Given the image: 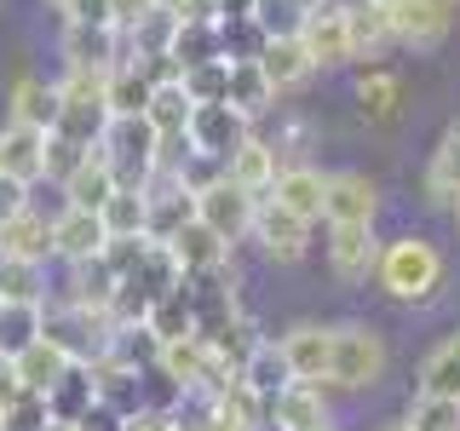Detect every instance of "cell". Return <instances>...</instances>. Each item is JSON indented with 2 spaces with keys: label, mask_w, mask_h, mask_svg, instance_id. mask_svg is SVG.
I'll return each instance as SVG.
<instances>
[{
  "label": "cell",
  "mask_w": 460,
  "mask_h": 431,
  "mask_svg": "<svg viewBox=\"0 0 460 431\" xmlns=\"http://www.w3.org/2000/svg\"><path fill=\"white\" fill-rule=\"evenodd\" d=\"M167 248H172V259H179L184 277H196V270H213V265H225V259H230V242H225L213 224H201V219H184V224L167 236Z\"/></svg>",
  "instance_id": "cell-23"
},
{
  "label": "cell",
  "mask_w": 460,
  "mask_h": 431,
  "mask_svg": "<svg viewBox=\"0 0 460 431\" xmlns=\"http://www.w3.org/2000/svg\"><path fill=\"white\" fill-rule=\"evenodd\" d=\"M0 172L6 179H23L35 190L47 179V127H23V121H6L0 127Z\"/></svg>",
  "instance_id": "cell-17"
},
{
  "label": "cell",
  "mask_w": 460,
  "mask_h": 431,
  "mask_svg": "<svg viewBox=\"0 0 460 431\" xmlns=\"http://www.w3.org/2000/svg\"><path fill=\"white\" fill-rule=\"evenodd\" d=\"M69 363H75V356H69V345H58L47 328H40V339H29L23 351L12 356V374L23 380V391H47L52 380H64V374H69Z\"/></svg>",
  "instance_id": "cell-24"
},
{
  "label": "cell",
  "mask_w": 460,
  "mask_h": 431,
  "mask_svg": "<svg viewBox=\"0 0 460 431\" xmlns=\"http://www.w3.org/2000/svg\"><path fill=\"white\" fill-rule=\"evenodd\" d=\"M357 110H363L368 127H392L402 115V81L392 69H380V64L363 69V75H357Z\"/></svg>",
  "instance_id": "cell-25"
},
{
  "label": "cell",
  "mask_w": 460,
  "mask_h": 431,
  "mask_svg": "<svg viewBox=\"0 0 460 431\" xmlns=\"http://www.w3.org/2000/svg\"><path fill=\"white\" fill-rule=\"evenodd\" d=\"M98 155L110 162L115 184L144 190L150 172H155V127H150V115H110L104 138H98Z\"/></svg>",
  "instance_id": "cell-4"
},
{
  "label": "cell",
  "mask_w": 460,
  "mask_h": 431,
  "mask_svg": "<svg viewBox=\"0 0 460 431\" xmlns=\"http://www.w3.org/2000/svg\"><path fill=\"white\" fill-rule=\"evenodd\" d=\"M248 431H282L277 420H270V414H265V420H259V426H248Z\"/></svg>",
  "instance_id": "cell-48"
},
{
  "label": "cell",
  "mask_w": 460,
  "mask_h": 431,
  "mask_svg": "<svg viewBox=\"0 0 460 431\" xmlns=\"http://www.w3.org/2000/svg\"><path fill=\"white\" fill-rule=\"evenodd\" d=\"M380 219V184L357 167H340L328 172V207H323V224H374Z\"/></svg>",
  "instance_id": "cell-12"
},
{
  "label": "cell",
  "mask_w": 460,
  "mask_h": 431,
  "mask_svg": "<svg viewBox=\"0 0 460 431\" xmlns=\"http://www.w3.org/2000/svg\"><path fill=\"white\" fill-rule=\"evenodd\" d=\"M121 431H179V414H172V409H150V402H144V409H133L121 420Z\"/></svg>",
  "instance_id": "cell-44"
},
{
  "label": "cell",
  "mask_w": 460,
  "mask_h": 431,
  "mask_svg": "<svg viewBox=\"0 0 460 431\" xmlns=\"http://www.w3.org/2000/svg\"><path fill=\"white\" fill-rule=\"evenodd\" d=\"M184 92H190V104H219V98L230 92V57H208V64H190L179 69Z\"/></svg>",
  "instance_id": "cell-39"
},
{
  "label": "cell",
  "mask_w": 460,
  "mask_h": 431,
  "mask_svg": "<svg viewBox=\"0 0 460 431\" xmlns=\"http://www.w3.org/2000/svg\"><path fill=\"white\" fill-rule=\"evenodd\" d=\"M392 368L385 334L374 322H334V356H328V385L334 391H374Z\"/></svg>",
  "instance_id": "cell-2"
},
{
  "label": "cell",
  "mask_w": 460,
  "mask_h": 431,
  "mask_svg": "<svg viewBox=\"0 0 460 431\" xmlns=\"http://www.w3.org/2000/svg\"><path fill=\"white\" fill-rule=\"evenodd\" d=\"M230 104H236L248 121H259V115L277 110V86L265 81V69H259V57H230Z\"/></svg>",
  "instance_id": "cell-27"
},
{
  "label": "cell",
  "mask_w": 460,
  "mask_h": 431,
  "mask_svg": "<svg viewBox=\"0 0 460 431\" xmlns=\"http://www.w3.org/2000/svg\"><path fill=\"white\" fill-rule=\"evenodd\" d=\"M18 397H23V380L12 374V363H0V420L12 414V402H18Z\"/></svg>",
  "instance_id": "cell-46"
},
{
  "label": "cell",
  "mask_w": 460,
  "mask_h": 431,
  "mask_svg": "<svg viewBox=\"0 0 460 431\" xmlns=\"http://www.w3.org/2000/svg\"><path fill=\"white\" fill-rule=\"evenodd\" d=\"M144 115H150L155 133H184V127H190V92H184V81H179V75L155 81V92H150V104H144Z\"/></svg>",
  "instance_id": "cell-36"
},
{
  "label": "cell",
  "mask_w": 460,
  "mask_h": 431,
  "mask_svg": "<svg viewBox=\"0 0 460 431\" xmlns=\"http://www.w3.org/2000/svg\"><path fill=\"white\" fill-rule=\"evenodd\" d=\"M449 213H455V224H460V201H455V207H449Z\"/></svg>",
  "instance_id": "cell-51"
},
{
  "label": "cell",
  "mask_w": 460,
  "mask_h": 431,
  "mask_svg": "<svg viewBox=\"0 0 460 431\" xmlns=\"http://www.w3.org/2000/svg\"><path fill=\"white\" fill-rule=\"evenodd\" d=\"M392 431H409V426H392Z\"/></svg>",
  "instance_id": "cell-53"
},
{
  "label": "cell",
  "mask_w": 460,
  "mask_h": 431,
  "mask_svg": "<svg viewBox=\"0 0 460 431\" xmlns=\"http://www.w3.org/2000/svg\"><path fill=\"white\" fill-rule=\"evenodd\" d=\"M253 201H259V196H248L242 184H230L225 172H219L213 184H201V190H196V219H201V224H213V230H219V236L230 242V248H236V242H248Z\"/></svg>",
  "instance_id": "cell-10"
},
{
  "label": "cell",
  "mask_w": 460,
  "mask_h": 431,
  "mask_svg": "<svg viewBox=\"0 0 460 431\" xmlns=\"http://www.w3.org/2000/svg\"><path fill=\"white\" fill-rule=\"evenodd\" d=\"M259 69H265V81L277 86V98L299 92V86L316 75V64H311V52H305L299 35H270L265 47H259Z\"/></svg>",
  "instance_id": "cell-20"
},
{
  "label": "cell",
  "mask_w": 460,
  "mask_h": 431,
  "mask_svg": "<svg viewBox=\"0 0 460 431\" xmlns=\"http://www.w3.org/2000/svg\"><path fill=\"white\" fill-rule=\"evenodd\" d=\"M184 133H190V150L219 155V162H225V155L253 133V121L230 104V98H219V104H190V127H184Z\"/></svg>",
  "instance_id": "cell-11"
},
{
  "label": "cell",
  "mask_w": 460,
  "mask_h": 431,
  "mask_svg": "<svg viewBox=\"0 0 460 431\" xmlns=\"http://www.w3.org/2000/svg\"><path fill=\"white\" fill-rule=\"evenodd\" d=\"M0 299H40V305H47V265L0 253Z\"/></svg>",
  "instance_id": "cell-40"
},
{
  "label": "cell",
  "mask_w": 460,
  "mask_h": 431,
  "mask_svg": "<svg viewBox=\"0 0 460 431\" xmlns=\"http://www.w3.org/2000/svg\"><path fill=\"white\" fill-rule=\"evenodd\" d=\"M155 0H115V23H133L138 12H150Z\"/></svg>",
  "instance_id": "cell-47"
},
{
  "label": "cell",
  "mask_w": 460,
  "mask_h": 431,
  "mask_svg": "<svg viewBox=\"0 0 460 431\" xmlns=\"http://www.w3.org/2000/svg\"><path fill=\"white\" fill-rule=\"evenodd\" d=\"M282 356L294 368V380L328 385V356H334V322H294L282 334Z\"/></svg>",
  "instance_id": "cell-18"
},
{
  "label": "cell",
  "mask_w": 460,
  "mask_h": 431,
  "mask_svg": "<svg viewBox=\"0 0 460 431\" xmlns=\"http://www.w3.org/2000/svg\"><path fill=\"white\" fill-rule=\"evenodd\" d=\"M305 0H253L248 6V18L265 29V40L270 35H299V23H305Z\"/></svg>",
  "instance_id": "cell-41"
},
{
  "label": "cell",
  "mask_w": 460,
  "mask_h": 431,
  "mask_svg": "<svg viewBox=\"0 0 460 431\" xmlns=\"http://www.w3.org/2000/svg\"><path fill=\"white\" fill-rule=\"evenodd\" d=\"M115 190V172H110V162L98 155V144L81 155V167L69 172L64 184H58V196H64V207H104V196Z\"/></svg>",
  "instance_id": "cell-29"
},
{
  "label": "cell",
  "mask_w": 460,
  "mask_h": 431,
  "mask_svg": "<svg viewBox=\"0 0 460 431\" xmlns=\"http://www.w3.org/2000/svg\"><path fill=\"white\" fill-rule=\"evenodd\" d=\"M110 242L104 219H98V207H58L52 213V259H64V265H86V259H98Z\"/></svg>",
  "instance_id": "cell-13"
},
{
  "label": "cell",
  "mask_w": 460,
  "mask_h": 431,
  "mask_svg": "<svg viewBox=\"0 0 460 431\" xmlns=\"http://www.w3.org/2000/svg\"><path fill=\"white\" fill-rule=\"evenodd\" d=\"M299 40H305V52H311L316 69H345V64H357L351 23H345V6H334V0H316V6L305 12Z\"/></svg>",
  "instance_id": "cell-8"
},
{
  "label": "cell",
  "mask_w": 460,
  "mask_h": 431,
  "mask_svg": "<svg viewBox=\"0 0 460 431\" xmlns=\"http://www.w3.org/2000/svg\"><path fill=\"white\" fill-rule=\"evenodd\" d=\"M270 196H277L288 213H299V219L323 224V207H328V172L311 167V162H282V167H277V184H270Z\"/></svg>",
  "instance_id": "cell-15"
},
{
  "label": "cell",
  "mask_w": 460,
  "mask_h": 431,
  "mask_svg": "<svg viewBox=\"0 0 460 431\" xmlns=\"http://www.w3.org/2000/svg\"><path fill=\"white\" fill-rule=\"evenodd\" d=\"M449 282V265H443V248L420 230H402V236L380 242V259H374V287L397 305H431Z\"/></svg>",
  "instance_id": "cell-1"
},
{
  "label": "cell",
  "mask_w": 460,
  "mask_h": 431,
  "mask_svg": "<svg viewBox=\"0 0 460 431\" xmlns=\"http://www.w3.org/2000/svg\"><path fill=\"white\" fill-rule=\"evenodd\" d=\"M316 431H340V426H334V420H328V426H316Z\"/></svg>",
  "instance_id": "cell-50"
},
{
  "label": "cell",
  "mask_w": 460,
  "mask_h": 431,
  "mask_svg": "<svg viewBox=\"0 0 460 431\" xmlns=\"http://www.w3.org/2000/svg\"><path fill=\"white\" fill-rule=\"evenodd\" d=\"M208 409L219 414L225 426H236V431H248V426H259V420H265V397H259L253 385L242 380V374H230V380L219 385V391L208 397Z\"/></svg>",
  "instance_id": "cell-33"
},
{
  "label": "cell",
  "mask_w": 460,
  "mask_h": 431,
  "mask_svg": "<svg viewBox=\"0 0 460 431\" xmlns=\"http://www.w3.org/2000/svg\"><path fill=\"white\" fill-rule=\"evenodd\" d=\"M110 75H98V69H69L64 81H58V127L52 133L75 138V144H98L110 127Z\"/></svg>",
  "instance_id": "cell-3"
},
{
  "label": "cell",
  "mask_w": 460,
  "mask_h": 431,
  "mask_svg": "<svg viewBox=\"0 0 460 431\" xmlns=\"http://www.w3.org/2000/svg\"><path fill=\"white\" fill-rule=\"evenodd\" d=\"M449 6H455V12H460V0H449Z\"/></svg>",
  "instance_id": "cell-52"
},
{
  "label": "cell",
  "mask_w": 460,
  "mask_h": 431,
  "mask_svg": "<svg viewBox=\"0 0 460 431\" xmlns=\"http://www.w3.org/2000/svg\"><path fill=\"white\" fill-rule=\"evenodd\" d=\"M265 414L282 431H316V426L334 420V414H328V385H316V380H288L282 391L265 402Z\"/></svg>",
  "instance_id": "cell-16"
},
{
  "label": "cell",
  "mask_w": 460,
  "mask_h": 431,
  "mask_svg": "<svg viewBox=\"0 0 460 431\" xmlns=\"http://www.w3.org/2000/svg\"><path fill=\"white\" fill-rule=\"evenodd\" d=\"M40 397H47V426H81V414L98 402L93 363H69V374H64V380H52Z\"/></svg>",
  "instance_id": "cell-21"
},
{
  "label": "cell",
  "mask_w": 460,
  "mask_h": 431,
  "mask_svg": "<svg viewBox=\"0 0 460 431\" xmlns=\"http://www.w3.org/2000/svg\"><path fill=\"white\" fill-rule=\"evenodd\" d=\"M86 150H93V144H75V138H64V133H47V184H64L69 172L81 167Z\"/></svg>",
  "instance_id": "cell-42"
},
{
  "label": "cell",
  "mask_w": 460,
  "mask_h": 431,
  "mask_svg": "<svg viewBox=\"0 0 460 431\" xmlns=\"http://www.w3.org/2000/svg\"><path fill=\"white\" fill-rule=\"evenodd\" d=\"M311 219H299V213H288L277 196H259L253 201V224H248V242H259V253L270 259V265H299V259L311 253Z\"/></svg>",
  "instance_id": "cell-5"
},
{
  "label": "cell",
  "mask_w": 460,
  "mask_h": 431,
  "mask_svg": "<svg viewBox=\"0 0 460 431\" xmlns=\"http://www.w3.org/2000/svg\"><path fill=\"white\" fill-rule=\"evenodd\" d=\"M409 431H460V397H431V391H414L409 414H402Z\"/></svg>",
  "instance_id": "cell-38"
},
{
  "label": "cell",
  "mask_w": 460,
  "mask_h": 431,
  "mask_svg": "<svg viewBox=\"0 0 460 431\" xmlns=\"http://www.w3.org/2000/svg\"><path fill=\"white\" fill-rule=\"evenodd\" d=\"M414 391H431V397H460V356L449 345H431L420 356V374H414Z\"/></svg>",
  "instance_id": "cell-37"
},
{
  "label": "cell",
  "mask_w": 460,
  "mask_h": 431,
  "mask_svg": "<svg viewBox=\"0 0 460 431\" xmlns=\"http://www.w3.org/2000/svg\"><path fill=\"white\" fill-rule=\"evenodd\" d=\"M52 12H64V23H115V0H47Z\"/></svg>",
  "instance_id": "cell-43"
},
{
  "label": "cell",
  "mask_w": 460,
  "mask_h": 431,
  "mask_svg": "<svg viewBox=\"0 0 460 431\" xmlns=\"http://www.w3.org/2000/svg\"><path fill=\"white\" fill-rule=\"evenodd\" d=\"M455 29L449 0H392V35L409 52H438Z\"/></svg>",
  "instance_id": "cell-9"
},
{
  "label": "cell",
  "mask_w": 460,
  "mask_h": 431,
  "mask_svg": "<svg viewBox=\"0 0 460 431\" xmlns=\"http://www.w3.org/2000/svg\"><path fill=\"white\" fill-rule=\"evenodd\" d=\"M277 167H282L277 144L259 138V133H248V138L236 144V150L225 155V179H230V184H242L248 196H270V184H277Z\"/></svg>",
  "instance_id": "cell-19"
},
{
  "label": "cell",
  "mask_w": 460,
  "mask_h": 431,
  "mask_svg": "<svg viewBox=\"0 0 460 431\" xmlns=\"http://www.w3.org/2000/svg\"><path fill=\"white\" fill-rule=\"evenodd\" d=\"M40 328H47L40 299H0V363H12L29 339H40Z\"/></svg>",
  "instance_id": "cell-31"
},
{
  "label": "cell",
  "mask_w": 460,
  "mask_h": 431,
  "mask_svg": "<svg viewBox=\"0 0 460 431\" xmlns=\"http://www.w3.org/2000/svg\"><path fill=\"white\" fill-rule=\"evenodd\" d=\"M323 253H328V277L340 287H368L380 236H374V224H323Z\"/></svg>",
  "instance_id": "cell-6"
},
{
  "label": "cell",
  "mask_w": 460,
  "mask_h": 431,
  "mask_svg": "<svg viewBox=\"0 0 460 431\" xmlns=\"http://www.w3.org/2000/svg\"><path fill=\"white\" fill-rule=\"evenodd\" d=\"M127 57H133V40H127L121 23H64V69H98V75H110Z\"/></svg>",
  "instance_id": "cell-7"
},
{
  "label": "cell",
  "mask_w": 460,
  "mask_h": 431,
  "mask_svg": "<svg viewBox=\"0 0 460 431\" xmlns=\"http://www.w3.org/2000/svg\"><path fill=\"white\" fill-rule=\"evenodd\" d=\"M420 196H426V207H438V213H449L460 201V121H449L443 138L431 144L426 172H420Z\"/></svg>",
  "instance_id": "cell-14"
},
{
  "label": "cell",
  "mask_w": 460,
  "mask_h": 431,
  "mask_svg": "<svg viewBox=\"0 0 460 431\" xmlns=\"http://www.w3.org/2000/svg\"><path fill=\"white\" fill-rule=\"evenodd\" d=\"M443 345H449V351H455V356H460V334H449V339H443Z\"/></svg>",
  "instance_id": "cell-49"
},
{
  "label": "cell",
  "mask_w": 460,
  "mask_h": 431,
  "mask_svg": "<svg viewBox=\"0 0 460 431\" xmlns=\"http://www.w3.org/2000/svg\"><path fill=\"white\" fill-rule=\"evenodd\" d=\"M172 64L190 69V64H208V57H225V40H219V23L213 18H179L172 29Z\"/></svg>",
  "instance_id": "cell-32"
},
{
  "label": "cell",
  "mask_w": 460,
  "mask_h": 431,
  "mask_svg": "<svg viewBox=\"0 0 460 431\" xmlns=\"http://www.w3.org/2000/svg\"><path fill=\"white\" fill-rule=\"evenodd\" d=\"M0 253L29 259V265H47L52 259V219L35 213V201H29L23 213H12V219H0Z\"/></svg>",
  "instance_id": "cell-22"
},
{
  "label": "cell",
  "mask_w": 460,
  "mask_h": 431,
  "mask_svg": "<svg viewBox=\"0 0 460 431\" xmlns=\"http://www.w3.org/2000/svg\"><path fill=\"white\" fill-rule=\"evenodd\" d=\"M150 92H155V81H150V69H144L138 57H127V64L110 69V110L115 115H144Z\"/></svg>",
  "instance_id": "cell-35"
},
{
  "label": "cell",
  "mask_w": 460,
  "mask_h": 431,
  "mask_svg": "<svg viewBox=\"0 0 460 431\" xmlns=\"http://www.w3.org/2000/svg\"><path fill=\"white\" fill-rule=\"evenodd\" d=\"M236 374H242V380H248L265 402L277 397L288 380H294V368H288V356H282V339H265V334H259V339H253V351L236 363Z\"/></svg>",
  "instance_id": "cell-26"
},
{
  "label": "cell",
  "mask_w": 460,
  "mask_h": 431,
  "mask_svg": "<svg viewBox=\"0 0 460 431\" xmlns=\"http://www.w3.org/2000/svg\"><path fill=\"white\" fill-rule=\"evenodd\" d=\"M98 219H104L110 236H150V201H144V190L115 184L104 196V207H98Z\"/></svg>",
  "instance_id": "cell-34"
},
{
  "label": "cell",
  "mask_w": 460,
  "mask_h": 431,
  "mask_svg": "<svg viewBox=\"0 0 460 431\" xmlns=\"http://www.w3.org/2000/svg\"><path fill=\"white\" fill-rule=\"evenodd\" d=\"M12 115L6 121H23V127H58V81H40V75H18L12 81Z\"/></svg>",
  "instance_id": "cell-30"
},
{
  "label": "cell",
  "mask_w": 460,
  "mask_h": 431,
  "mask_svg": "<svg viewBox=\"0 0 460 431\" xmlns=\"http://www.w3.org/2000/svg\"><path fill=\"white\" fill-rule=\"evenodd\" d=\"M29 201H35V196H29V184H23V179H6V172H0V219L23 213Z\"/></svg>",
  "instance_id": "cell-45"
},
{
  "label": "cell",
  "mask_w": 460,
  "mask_h": 431,
  "mask_svg": "<svg viewBox=\"0 0 460 431\" xmlns=\"http://www.w3.org/2000/svg\"><path fill=\"white\" fill-rule=\"evenodd\" d=\"M345 23H351L357 57H380L385 47H397V35H392V6H380V0H351V6H345Z\"/></svg>",
  "instance_id": "cell-28"
},
{
  "label": "cell",
  "mask_w": 460,
  "mask_h": 431,
  "mask_svg": "<svg viewBox=\"0 0 460 431\" xmlns=\"http://www.w3.org/2000/svg\"><path fill=\"white\" fill-rule=\"evenodd\" d=\"M380 6H392V0H380Z\"/></svg>",
  "instance_id": "cell-54"
}]
</instances>
